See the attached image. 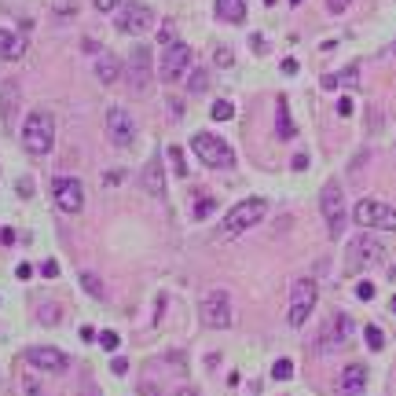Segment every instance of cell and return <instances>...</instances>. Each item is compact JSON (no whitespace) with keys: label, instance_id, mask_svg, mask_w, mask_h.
<instances>
[{"label":"cell","instance_id":"cell-23","mask_svg":"<svg viewBox=\"0 0 396 396\" xmlns=\"http://www.w3.org/2000/svg\"><path fill=\"white\" fill-rule=\"evenodd\" d=\"M11 99H19V88L15 85H4V88H0V114H4L8 125H11Z\"/></svg>","mask_w":396,"mask_h":396},{"label":"cell","instance_id":"cell-17","mask_svg":"<svg viewBox=\"0 0 396 396\" xmlns=\"http://www.w3.org/2000/svg\"><path fill=\"white\" fill-rule=\"evenodd\" d=\"M144 187H147V195H155V198L165 195V173H162V158L158 155L144 165Z\"/></svg>","mask_w":396,"mask_h":396},{"label":"cell","instance_id":"cell-16","mask_svg":"<svg viewBox=\"0 0 396 396\" xmlns=\"http://www.w3.org/2000/svg\"><path fill=\"white\" fill-rule=\"evenodd\" d=\"M338 393L341 396H363L367 393V367L363 363H349L338 378Z\"/></svg>","mask_w":396,"mask_h":396},{"label":"cell","instance_id":"cell-36","mask_svg":"<svg viewBox=\"0 0 396 396\" xmlns=\"http://www.w3.org/2000/svg\"><path fill=\"white\" fill-rule=\"evenodd\" d=\"M349 4H352V0H327V11H330V15H341Z\"/></svg>","mask_w":396,"mask_h":396},{"label":"cell","instance_id":"cell-46","mask_svg":"<svg viewBox=\"0 0 396 396\" xmlns=\"http://www.w3.org/2000/svg\"><path fill=\"white\" fill-rule=\"evenodd\" d=\"M389 275H393V279H396V264H393V268H389Z\"/></svg>","mask_w":396,"mask_h":396},{"label":"cell","instance_id":"cell-14","mask_svg":"<svg viewBox=\"0 0 396 396\" xmlns=\"http://www.w3.org/2000/svg\"><path fill=\"white\" fill-rule=\"evenodd\" d=\"M26 360H30V367L48 370V375H62L70 367V356L52 349V345H33V349H26Z\"/></svg>","mask_w":396,"mask_h":396},{"label":"cell","instance_id":"cell-42","mask_svg":"<svg viewBox=\"0 0 396 396\" xmlns=\"http://www.w3.org/2000/svg\"><path fill=\"white\" fill-rule=\"evenodd\" d=\"M19 191H22V195H30V191H33V180H30V176H22V180H19Z\"/></svg>","mask_w":396,"mask_h":396},{"label":"cell","instance_id":"cell-26","mask_svg":"<svg viewBox=\"0 0 396 396\" xmlns=\"http://www.w3.org/2000/svg\"><path fill=\"white\" fill-rule=\"evenodd\" d=\"M187 88H191V92H206V88H209V74L206 70H195L187 78Z\"/></svg>","mask_w":396,"mask_h":396},{"label":"cell","instance_id":"cell-20","mask_svg":"<svg viewBox=\"0 0 396 396\" xmlns=\"http://www.w3.org/2000/svg\"><path fill=\"white\" fill-rule=\"evenodd\" d=\"M96 78L103 81V85H114L121 78V62L114 59L110 52H103V55H96Z\"/></svg>","mask_w":396,"mask_h":396},{"label":"cell","instance_id":"cell-22","mask_svg":"<svg viewBox=\"0 0 396 396\" xmlns=\"http://www.w3.org/2000/svg\"><path fill=\"white\" fill-rule=\"evenodd\" d=\"M275 125H279V139H293V136H298V129H293V118H290V103H286V96H279Z\"/></svg>","mask_w":396,"mask_h":396},{"label":"cell","instance_id":"cell-21","mask_svg":"<svg viewBox=\"0 0 396 396\" xmlns=\"http://www.w3.org/2000/svg\"><path fill=\"white\" fill-rule=\"evenodd\" d=\"M360 85V67H345L341 74H323V88H356Z\"/></svg>","mask_w":396,"mask_h":396},{"label":"cell","instance_id":"cell-15","mask_svg":"<svg viewBox=\"0 0 396 396\" xmlns=\"http://www.w3.org/2000/svg\"><path fill=\"white\" fill-rule=\"evenodd\" d=\"M155 26V11H150L147 4H125L121 11H118V30L121 33H144V30H150Z\"/></svg>","mask_w":396,"mask_h":396},{"label":"cell","instance_id":"cell-35","mask_svg":"<svg viewBox=\"0 0 396 396\" xmlns=\"http://www.w3.org/2000/svg\"><path fill=\"white\" fill-rule=\"evenodd\" d=\"M375 283H360V286H356V298H360V301H370V298H375Z\"/></svg>","mask_w":396,"mask_h":396},{"label":"cell","instance_id":"cell-8","mask_svg":"<svg viewBox=\"0 0 396 396\" xmlns=\"http://www.w3.org/2000/svg\"><path fill=\"white\" fill-rule=\"evenodd\" d=\"M319 209H323V221H327V235L338 239L345 232V195L334 180L323 184V191H319Z\"/></svg>","mask_w":396,"mask_h":396},{"label":"cell","instance_id":"cell-9","mask_svg":"<svg viewBox=\"0 0 396 396\" xmlns=\"http://www.w3.org/2000/svg\"><path fill=\"white\" fill-rule=\"evenodd\" d=\"M187 67H191V44H184V41H173V44H165L162 48V67H158V78L162 81H180L184 74H187Z\"/></svg>","mask_w":396,"mask_h":396},{"label":"cell","instance_id":"cell-12","mask_svg":"<svg viewBox=\"0 0 396 396\" xmlns=\"http://www.w3.org/2000/svg\"><path fill=\"white\" fill-rule=\"evenodd\" d=\"M129 81L136 92H147L150 81H155V62H150V48L147 44H132L129 52Z\"/></svg>","mask_w":396,"mask_h":396},{"label":"cell","instance_id":"cell-41","mask_svg":"<svg viewBox=\"0 0 396 396\" xmlns=\"http://www.w3.org/2000/svg\"><path fill=\"white\" fill-rule=\"evenodd\" d=\"M110 370H114V375H125V370H129V363H125V360H121V356H118V360H114V363H110Z\"/></svg>","mask_w":396,"mask_h":396},{"label":"cell","instance_id":"cell-33","mask_svg":"<svg viewBox=\"0 0 396 396\" xmlns=\"http://www.w3.org/2000/svg\"><path fill=\"white\" fill-rule=\"evenodd\" d=\"M22 389H26V396H48L41 386H37V378H33V375H26V378H22Z\"/></svg>","mask_w":396,"mask_h":396},{"label":"cell","instance_id":"cell-34","mask_svg":"<svg viewBox=\"0 0 396 396\" xmlns=\"http://www.w3.org/2000/svg\"><path fill=\"white\" fill-rule=\"evenodd\" d=\"M78 11V0H55V15H74Z\"/></svg>","mask_w":396,"mask_h":396},{"label":"cell","instance_id":"cell-28","mask_svg":"<svg viewBox=\"0 0 396 396\" xmlns=\"http://www.w3.org/2000/svg\"><path fill=\"white\" fill-rule=\"evenodd\" d=\"M216 209V198H209V195H202L198 198V206H195V221H206V216Z\"/></svg>","mask_w":396,"mask_h":396},{"label":"cell","instance_id":"cell-29","mask_svg":"<svg viewBox=\"0 0 396 396\" xmlns=\"http://www.w3.org/2000/svg\"><path fill=\"white\" fill-rule=\"evenodd\" d=\"M169 162H173L176 176H187V162H184V150L180 147H169Z\"/></svg>","mask_w":396,"mask_h":396},{"label":"cell","instance_id":"cell-24","mask_svg":"<svg viewBox=\"0 0 396 396\" xmlns=\"http://www.w3.org/2000/svg\"><path fill=\"white\" fill-rule=\"evenodd\" d=\"M209 118H213V121H232V118H235V107L227 103V99H216V103L209 107Z\"/></svg>","mask_w":396,"mask_h":396},{"label":"cell","instance_id":"cell-19","mask_svg":"<svg viewBox=\"0 0 396 396\" xmlns=\"http://www.w3.org/2000/svg\"><path fill=\"white\" fill-rule=\"evenodd\" d=\"M216 19L239 26V22L246 19V0H216Z\"/></svg>","mask_w":396,"mask_h":396},{"label":"cell","instance_id":"cell-32","mask_svg":"<svg viewBox=\"0 0 396 396\" xmlns=\"http://www.w3.org/2000/svg\"><path fill=\"white\" fill-rule=\"evenodd\" d=\"M99 345H103L107 352H114V349H118V345H121V338L114 334V330H103V334H99Z\"/></svg>","mask_w":396,"mask_h":396},{"label":"cell","instance_id":"cell-45","mask_svg":"<svg viewBox=\"0 0 396 396\" xmlns=\"http://www.w3.org/2000/svg\"><path fill=\"white\" fill-rule=\"evenodd\" d=\"M389 309H393V312H396V293H393V301H389Z\"/></svg>","mask_w":396,"mask_h":396},{"label":"cell","instance_id":"cell-3","mask_svg":"<svg viewBox=\"0 0 396 396\" xmlns=\"http://www.w3.org/2000/svg\"><path fill=\"white\" fill-rule=\"evenodd\" d=\"M381 242L375 232H360L352 242H349V250H345V275H360L367 272L370 264H378L381 261Z\"/></svg>","mask_w":396,"mask_h":396},{"label":"cell","instance_id":"cell-40","mask_svg":"<svg viewBox=\"0 0 396 396\" xmlns=\"http://www.w3.org/2000/svg\"><path fill=\"white\" fill-rule=\"evenodd\" d=\"M41 272H44L48 279H55V275H59V264H55V261H44V264H41Z\"/></svg>","mask_w":396,"mask_h":396},{"label":"cell","instance_id":"cell-1","mask_svg":"<svg viewBox=\"0 0 396 396\" xmlns=\"http://www.w3.org/2000/svg\"><path fill=\"white\" fill-rule=\"evenodd\" d=\"M22 147H26L33 158L52 155V147H55V118L48 110H30L26 125H22Z\"/></svg>","mask_w":396,"mask_h":396},{"label":"cell","instance_id":"cell-48","mask_svg":"<svg viewBox=\"0 0 396 396\" xmlns=\"http://www.w3.org/2000/svg\"><path fill=\"white\" fill-rule=\"evenodd\" d=\"M393 52H396V44H393Z\"/></svg>","mask_w":396,"mask_h":396},{"label":"cell","instance_id":"cell-7","mask_svg":"<svg viewBox=\"0 0 396 396\" xmlns=\"http://www.w3.org/2000/svg\"><path fill=\"white\" fill-rule=\"evenodd\" d=\"M198 319L206 323L209 330H227L235 323V309H232V298L227 290H209L198 304Z\"/></svg>","mask_w":396,"mask_h":396},{"label":"cell","instance_id":"cell-10","mask_svg":"<svg viewBox=\"0 0 396 396\" xmlns=\"http://www.w3.org/2000/svg\"><path fill=\"white\" fill-rule=\"evenodd\" d=\"M52 198H55V206L62 213H81L85 209V184L78 180V176H55L52 180Z\"/></svg>","mask_w":396,"mask_h":396},{"label":"cell","instance_id":"cell-39","mask_svg":"<svg viewBox=\"0 0 396 396\" xmlns=\"http://www.w3.org/2000/svg\"><path fill=\"white\" fill-rule=\"evenodd\" d=\"M92 4H96V11H114L121 0H92Z\"/></svg>","mask_w":396,"mask_h":396},{"label":"cell","instance_id":"cell-27","mask_svg":"<svg viewBox=\"0 0 396 396\" xmlns=\"http://www.w3.org/2000/svg\"><path fill=\"white\" fill-rule=\"evenodd\" d=\"M272 378H275V381H286V378H293V363L286 360V356H283V360H275V367H272Z\"/></svg>","mask_w":396,"mask_h":396},{"label":"cell","instance_id":"cell-37","mask_svg":"<svg viewBox=\"0 0 396 396\" xmlns=\"http://www.w3.org/2000/svg\"><path fill=\"white\" fill-rule=\"evenodd\" d=\"M293 173H304V169H309V155H293Z\"/></svg>","mask_w":396,"mask_h":396},{"label":"cell","instance_id":"cell-13","mask_svg":"<svg viewBox=\"0 0 396 396\" xmlns=\"http://www.w3.org/2000/svg\"><path fill=\"white\" fill-rule=\"evenodd\" d=\"M107 136H110L114 147H132L136 121H132V114L125 110V107H110L107 110Z\"/></svg>","mask_w":396,"mask_h":396},{"label":"cell","instance_id":"cell-30","mask_svg":"<svg viewBox=\"0 0 396 396\" xmlns=\"http://www.w3.org/2000/svg\"><path fill=\"white\" fill-rule=\"evenodd\" d=\"M213 62H216V67H232V62H235L232 48H227V44H221V48H216V52H213Z\"/></svg>","mask_w":396,"mask_h":396},{"label":"cell","instance_id":"cell-43","mask_svg":"<svg viewBox=\"0 0 396 396\" xmlns=\"http://www.w3.org/2000/svg\"><path fill=\"white\" fill-rule=\"evenodd\" d=\"M283 74H298V59H283Z\"/></svg>","mask_w":396,"mask_h":396},{"label":"cell","instance_id":"cell-25","mask_svg":"<svg viewBox=\"0 0 396 396\" xmlns=\"http://www.w3.org/2000/svg\"><path fill=\"white\" fill-rule=\"evenodd\" d=\"M363 338H367V345H370L375 352H381V349H386V334H381V330H378L375 323H370V327L363 330Z\"/></svg>","mask_w":396,"mask_h":396},{"label":"cell","instance_id":"cell-2","mask_svg":"<svg viewBox=\"0 0 396 396\" xmlns=\"http://www.w3.org/2000/svg\"><path fill=\"white\" fill-rule=\"evenodd\" d=\"M316 301H319V283H316V279L312 275L293 279V283H290V304H286V323L293 330H301L304 323H309Z\"/></svg>","mask_w":396,"mask_h":396},{"label":"cell","instance_id":"cell-4","mask_svg":"<svg viewBox=\"0 0 396 396\" xmlns=\"http://www.w3.org/2000/svg\"><path fill=\"white\" fill-rule=\"evenodd\" d=\"M352 221L363 232H396V206H386L378 198H360L352 209Z\"/></svg>","mask_w":396,"mask_h":396},{"label":"cell","instance_id":"cell-18","mask_svg":"<svg viewBox=\"0 0 396 396\" xmlns=\"http://www.w3.org/2000/svg\"><path fill=\"white\" fill-rule=\"evenodd\" d=\"M22 52H26V37H19L15 30H0V59L15 62L22 59Z\"/></svg>","mask_w":396,"mask_h":396},{"label":"cell","instance_id":"cell-11","mask_svg":"<svg viewBox=\"0 0 396 396\" xmlns=\"http://www.w3.org/2000/svg\"><path fill=\"white\" fill-rule=\"evenodd\" d=\"M349 334H352V323H349V316L345 312H334L323 323V330H319V338H316V352H338L345 341H349Z\"/></svg>","mask_w":396,"mask_h":396},{"label":"cell","instance_id":"cell-5","mask_svg":"<svg viewBox=\"0 0 396 396\" xmlns=\"http://www.w3.org/2000/svg\"><path fill=\"white\" fill-rule=\"evenodd\" d=\"M191 150H195L198 162L209 165V169H232V165H235V150L227 147L221 136H213V132H195V136H191Z\"/></svg>","mask_w":396,"mask_h":396},{"label":"cell","instance_id":"cell-47","mask_svg":"<svg viewBox=\"0 0 396 396\" xmlns=\"http://www.w3.org/2000/svg\"><path fill=\"white\" fill-rule=\"evenodd\" d=\"M290 4H301V0H290Z\"/></svg>","mask_w":396,"mask_h":396},{"label":"cell","instance_id":"cell-31","mask_svg":"<svg viewBox=\"0 0 396 396\" xmlns=\"http://www.w3.org/2000/svg\"><path fill=\"white\" fill-rule=\"evenodd\" d=\"M81 286L92 293V298H103V286H99V279H96V275H81Z\"/></svg>","mask_w":396,"mask_h":396},{"label":"cell","instance_id":"cell-38","mask_svg":"<svg viewBox=\"0 0 396 396\" xmlns=\"http://www.w3.org/2000/svg\"><path fill=\"white\" fill-rule=\"evenodd\" d=\"M338 114H341V118H349V114H352V99H349V96L338 99Z\"/></svg>","mask_w":396,"mask_h":396},{"label":"cell","instance_id":"cell-44","mask_svg":"<svg viewBox=\"0 0 396 396\" xmlns=\"http://www.w3.org/2000/svg\"><path fill=\"white\" fill-rule=\"evenodd\" d=\"M15 275H19V279H30V275H33V268H30V264H19V272H15Z\"/></svg>","mask_w":396,"mask_h":396},{"label":"cell","instance_id":"cell-6","mask_svg":"<svg viewBox=\"0 0 396 396\" xmlns=\"http://www.w3.org/2000/svg\"><path fill=\"white\" fill-rule=\"evenodd\" d=\"M264 213H268V202L264 198H242V202H235V206L227 209V216H224V235L250 232L253 224L264 221Z\"/></svg>","mask_w":396,"mask_h":396}]
</instances>
